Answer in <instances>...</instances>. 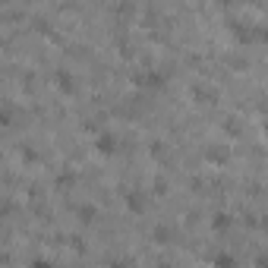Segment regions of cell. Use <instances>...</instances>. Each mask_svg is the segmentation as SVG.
Segmentation results:
<instances>
[{
	"instance_id": "5b68a950",
	"label": "cell",
	"mask_w": 268,
	"mask_h": 268,
	"mask_svg": "<svg viewBox=\"0 0 268 268\" xmlns=\"http://www.w3.org/2000/svg\"><path fill=\"white\" fill-rule=\"evenodd\" d=\"M57 82H60L66 92H73V76H69V73H57Z\"/></svg>"
},
{
	"instance_id": "277c9868",
	"label": "cell",
	"mask_w": 268,
	"mask_h": 268,
	"mask_svg": "<svg viewBox=\"0 0 268 268\" xmlns=\"http://www.w3.org/2000/svg\"><path fill=\"white\" fill-rule=\"evenodd\" d=\"M212 227H215V230H227V227H230V218H227V215H215Z\"/></svg>"
},
{
	"instance_id": "8992f818",
	"label": "cell",
	"mask_w": 268,
	"mask_h": 268,
	"mask_svg": "<svg viewBox=\"0 0 268 268\" xmlns=\"http://www.w3.org/2000/svg\"><path fill=\"white\" fill-rule=\"evenodd\" d=\"M79 215H82V221H85V224H88V221H95V208H79Z\"/></svg>"
},
{
	"instance_id": "7a4b0ae2",
	"label": "cell",
	"mask_w": 268,
	"mask_h": 268,
	"mask_svg": "<svg viewBox=\"0 0 268 268\" xmlns=\"http://www.w3.org/2000/svg\"><path fill=\"white\" fill-rule=\"evenodd\" d=\"M136 85L158 88V85H164V76H161V73H142V76H136Z\"/></svg>"
},
{
	"instance_id": "3957f363",
	"label": "cell",
	"mask_w": 268,
	"mask_h": 268,
	"mask_svg": "<svg viewBox=\"0 0 268 268\" xmlns=\"http://www.w3.org/2000/svg\"><path fill=\"white\" fill-rule=\"evenodd\" d=\"M126 205H130L133 212H142V208H145V199H142L139 193H126Z\"/></svg>"
},
{
	"instance_id": "52a82bcc",
	"label": "cell",
	"mask_w": 268,
	"mask_h": 268,
	"mask_svg": "<svg viewBox=\"0 0 268 268\" xmlns=\"http://www.w3.org/2000/svg\"><path fill=\"white\" fill-rule=\"evenodd\" d=\"M7 212H10V205H7V202H0V215H7Z\"/></svg>"
},
{
	"instance_id": "6da1fadb",
	"label": "cell",
	"mask_w": 268,
	"mask_h": 268,
	"mask_svg": "<svg viewBox=\"0 0 268 268\" xmlns=\"http://www.w3.org/2000/svg\"><path fill=\"white\" fill-rule=\"evenodd\" d=\"M95 148H98V155H104V158H111L114 151H117V139H114L111 133H104V136H98V142H95Z\"/></svg>"
}]
</instances>
